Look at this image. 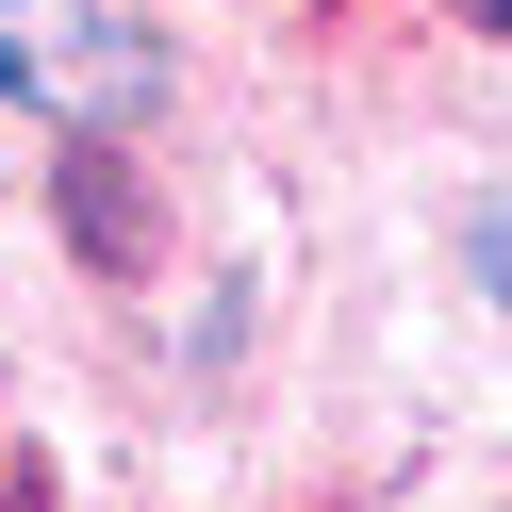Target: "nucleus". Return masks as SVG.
Returning <instances> with one entry per match:
<instances>
[{
	"instance_id": "obj_2",
	"label": "nucleus",
	"mask_w": 512,
	"mask_h": 512,
	"mask_svg": "<svg viewBox=\"0 0 512 512\" xmlns=\"http://www.w3.org/2000/svg\"><path fill=\"white\" fill-rule=\"evenodd\" d=\"M463 248H479V281L512 298V199H479V232H463Z\"/></svg>"
},
{
	"instance_id": "obj_1",
	"label": "nucleus",
	"mask_w": 512,
	"mask_h": 512,
	"mask_svg": "<svg viewBox=\"0 0 512 512\" xmlns=\"http://www.w3.org/2000/svg\"><path fill=\"white\" fill-rule=\"evenodd\" d=\"M0 83L17 100H50L67 133H116V116H149V34L116 17V0H0Z\"/></svg>"
}]
</instances>
